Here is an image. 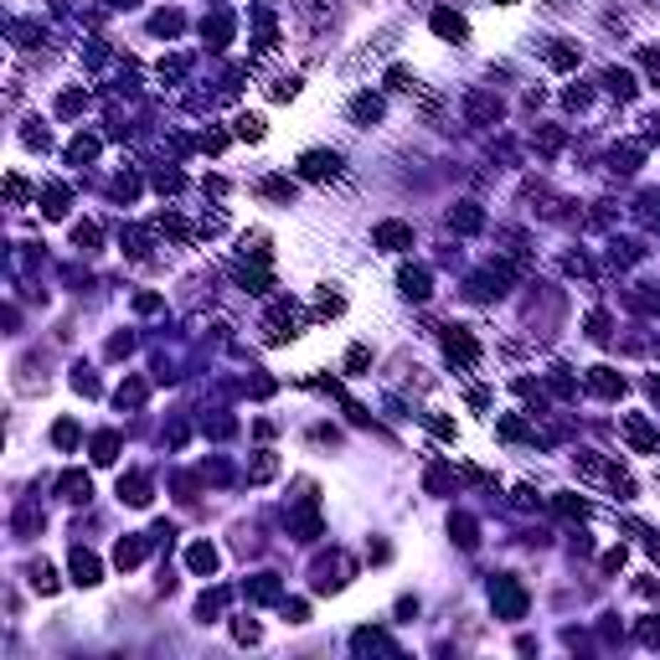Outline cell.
<instances>
[{"label":"cell","mask_w":660,"mask_h":660,"mask_svg":"<svg viewBox=\"0 0 660 660\" xmlns=\"http://www.w3.org/2000/svg\"><path fill=\"white\" fill-rule=\"evenodd\" d=\"M624 433H629V444H634V449H655V444H660V438H655V428L645 423V418H634V413L624 418Z\"/></svg>","instance_id":"52a82bcc"},{"label":"cell","mask_w":660,"mask_h":660,"mask_svg":"<svg viewBox=\"0 0 660 660\" xmlns=\"http://www.w3.org/2000/svg\"><path fill=\"white\" fill-rule=\"evenodd\" d=\"M640 634H645V645H660V624H655V619H650V624H645Z\"/></svg>","instance_id":"4dcf8cb0"},{"label":"cell","mask_w":660,"mask_h":660,"mask_svg":"<svg viewBox=\"0 0 660 660\" xmlns=\"http://www.w3.org/2000/svg\"><path fill=\"white\" fill-rule=\"evenodd\" d=\"M444 351H449L454 361H465V366L480 361V346H475V336H470L465 325H449V330H444Z\"/></svg>","instance_id":"7a4b0ae2"},{"label":"cell","mask_w":660,"mask_h":660,"mask_svg":"<svg viewBox=\"0 0 660 660\" xmlns=\"http://www.w3.org/2000/svg\"><path fill=\"white\" fill-rule=\"evenodd\" d=\"M377 248H387V253L413 248V227H403V222H382V227H377Z\"/></svg>","instance_id":"3957f363"},{"label":"cell","mask_w":660,"mask_h":660,"mask_svg":"<svg viewBox=\"0 0 660 660\" xmlns=\"http://www.w3.org/2000/svg\"><path fill=\"white\" fill-rule=\"evenodd\" d=\"M351 119H356V124H377V119H382V98L361 93L356 103H351Z\"/></svg>","instance_id":"8fae6325"},{"label":"cell","mask_w":660,"mask_h":660,"mask_svg":"<svg viewBox=\"0 0 660 660\" xmlns=\"http://www.w3.org/2000/svg\"><path fill=\"white\" fill-rule=\"evenodd\" d=\"M604 83H609V93L634 98V73H624V68H609V73H604Z\"/></svg>","instance_id":"4fadbf2b"},{"label":"cell","mask_w":660,"mask_h":660,"mask_svg":"<svg viewBox=\"0 0 660 660\" xmlns=\"http://www.w3.org/2000/svg\"><path fill=\"white\" fill-rule=\"evenodd\" d=\"M269 93H274V98H294V93H299V78H279Z\"/></svg>","instance_id":"cb8c5ba5"},{"label":"cell","mask_w":660,"mask_h":660,"mask_svg":"<svg viewBox=\"0 0 660 660\" xmlns=\"http://www.w3.org/2000/svg\"><path fill=\"white\" fill-rule=\"evenodd\" d=\"M433 31L444 36V41H465V16H454V11H433Z\"/></svg>","instance_id":"277c9868"},{"label":"cell","mask_w":660,"mask_h":660,"mask_svg":"<svg viewBox=\"0 0 660 660\" xmlns=\"http://www.w3.org/2000/svg\"><path fill=\"white\" fill-rule=\"evenodd\" d=\"M573 62H578L573 47H552V68H573Z\"/></svg>","instance_id":"484cf974"},{"label":"cell","mask_w":660,"mask_h":660,"mask_svg":"<svg viewBox=\"0 0 660 660\" xmlns=\"http://www.w3.org/2000/svg\"><path fill=\"white\" fill-rule=\"evenodd\" d=\"M73 237H78V243H83V248H93V243H98V227H93V222H83V227H78Z\"/></svg>","instance_id":"4316f807"},{"label":"cell","mask_w":660,"mask_h":660,"mask_svg":"<svg viewBox=\"0 0 660 660\" xmlns=\"http://www.w3.org/2000/svg\"><path fill=\"white\" fill-rule=\"evenodd\" d=\"M140 557H145V547H140V542H119V547H114V562H119V567H135Z\"/></svg>","instance_id":"2e32d148"},{"label":"cell","mask_w":660,"mask_h":660,"mask_svg":"<svg viewBox=\"0 0 660 660\" xmlns=\"http://www.w3.org/2000/svg\"><path fill=\"white\" fill-rule=\"evenodd\" d=\"M449 222H454L459 232H475V227H480V207H475V202H465L459 212H449Z\"/></svg>","instance_id":"9a60e30c"},{"label":"cell","mask_w":660,"mask_h":660,"mask_svg":"<svg viewBox=\"0 0 660 660\" xmlns=\"http://www.w3.org/2000/svg\"><path fill=\"white\" fill-rule=\"evenodd\" d=\"M232 634H237V640H248V645H253V640H258V624H232Z\"/></svg>","instance_id":"f1b7e54d"},{"label":"cell","mask_w":660,"mask_h":660,"mask_svg":"<svg viewBox=\"0 0 660 660\" xmlns=\"http://www.w3.org/2000/svg\"><path fill=\"white\" fill-rule=\"evenodd\" d=\"M73 583H83V588H93V583H98V557H93V552H83V547L73 552Z\"/></svg>","instance_id":"5b68a950"},{"label":"cell","mask_w":660,"mask_h":660,"mask_svg":"<svg viewBox=\"0 0 660 660\" xmlns=\"http://www.w3.org/2000/svg\"><path fill=\"white\" fill-rule=\"evenodd\" d=\"M593 392H599V398H619V392H624V377H619V371H609V366H593Z\"/></svg>","instance_id":"8992f818"},{"label":"cell","mask_w":660,"mask_h":660,"mask_svg":"<svg viewBox=\"0 0 660 660\" xmlns=\"http://www.w3.org/2000/svg\"><path fill=\"white\" fill-rule=\"evenodd\" d=\"M299 175H304V181H325V175H341V155H336V150H310V155L299 160Z\"/></svg>","instance_id":"6da1fadb"},{"label":"cell","mask_w":660,"mask_h":660,"mask_svg":"<svg viewBox=\"0 0 660 660\" xmlns=\"http://www.w3.org/2000/svg\"><path fill=\"white\" fill-rule=\"evenodd\" d=\"M62 495H68V500H88V475H62Z\"/></svg>","instance_id":"e0dca14e"},{"label":"cell","mask_w":660,"mask_h":660,"mask_svg":"<svg viewBox=\"0 0 660 660\" xmlns=\"http://www.w3.org/2000/svg\"><path fill=\"white\" fill-rule=\"evenodd\" d=\"M557 511H567V516H588V500H573V495H562V500H557Z\"/></svg>","instance_id":"d4e9b609"},{"label":"cell","mask_w":660,"mask_h":660,"mask_svg":"<svg viewBox=\"0 0 660 660\" xmlns=\"http://www.w3.org/2000/svg\"><path fill=\"white\" fill-rule=\"evenodd\" d=\"M31 588H36V593H52V588H57V573H52L47 562H41V567H31Z\"/></svg>","instance_id":"d6986e66"},{"label":"cell","mask_w":660,"mask_h":660,"mask_svg":"<svg viewBox=\"0 0 660 660\" xmlns=\"http://www.w3.org/2000/svg\"><path fill=\"white\" fill-rule=\"evenodd\" d=\"M640 62H645V73H650V78H660V52H645Z\"/></svg>","instance_id":"f546056e"},{"label":"cell","mask_w":660,"mask_h":660,"mask_svg":"<svg viewBox=\"0 0 660 660\" xmlns=\"http://www.w3.org/2000/svg\"><path fill=\"white\" fill-rule=\"evenodd\" d=\"M119 500H129V505H145V500H150V480H145V475H129V480H119Z\"/></svg>","instance_id":"ba28073f"},{"label":"cell","mask_w":660,"mask_h":660,"mask_svg":"<svg viewBox=\"0 0 660 660\" xmlns=\"http://www.w3.org/2000/svg\"><path fill=\"white\" fill-rule=\"evenodd\" d=\"M114 454H119V433H98L93 438V459L98 465H114Z\"/></svg>","instance_id":"5bb4252c"},{"label":"cell","mask_w":660,"mask_h":660,"mask_svg":"<svg viewBox=\"0 0 660 660\" xmlns=\"http://www.w3.org/2000/svg\"><path fill=\"white\" fill-rule=\"evenodd\" d=\"M186 562H191V573H212V567H217V547H207V542H196L191 552H186Z\"/></svg>","instance_id":"7c38bea8"},{"label":"cell","mask_w":660,"mask_h":660,"mask_svg":"<svg viewBox=\"0 0 660 660\" xmlns=\"http://www.w3.org/2000/svg\"><path fill=\"white\" fill-rule=\"evenodd\" d=\"M52 438H57L62 449H73V444H78V423H57V428H52Z\"/></svg>","instance_id":"603a6c76"},{"label":"cell","mask_w":660,"mask_h":660,"mask_svg":"<svg viewBox=\"0 0 660 660\" xmlns=\"http://www.w3.org/2000/svg\"><path fill=\"white\" fill-rule=\"evenodd\" d=\"M495 604H500V614H511V619L526 609V599H521V588H516V583H495Z\"/></svg>","instance_id":"9c48e42d"},{"label":"cell","mask_w":660,"mask_h":660,"mask_svg":"<svg viewBox=\"0 0 660 660\" xmlns=\"http://www.w3.org/2000/svg\"><path fill=\"white\" fill-rule=\"evenodd\" d=\"M62 212H68V191L52 186V191H47V217H62Z\"/></svg>","instance_id":"44dd1931"},{"label":"cell","mask_w":660,"mask_h":660,"mask_svg":"<svg viewBox=\"0 0 660 660\" xmlns=\"http://www.w3.org/2000/svg\"><path fill=\"white\" fill-rule=\"evenodd\" d=\"M253 599H258V604L279 599V583H274V578H258V583H253Z\"/></svg>","instance_id":"7402d4cb"},{"label":"cell","mask_w":660,"mask_h":660,"mask_svg":"<svg viewBox=\"0 0 660 660\" xmlns=\"http://www.w3.org/2000/svg\"><path fill=\"white\" fill-rule=\"evenodd\" d=\"M93 155H98V140H83V135H78V140L68 145V160H93Z\"/></svg>","instance_id":"ac0fdd59"},{"label":"cell","mask_w":660,"mask_h":660,"mask_svg":"<svg viewBox=\"0 0 660 660\" xmlns=\"http://www.w3.org/2000/svg\"><path fill=\"white\" fill-rule=\"evenodd\" d=\"M604 567H609V573H619V567H624V547H614V552H604Z\"/></svg>","instance_id":"83f0119b"},{"label":"cell","mask_w":660,"mask_h":660,"mask_svg":"<svg viewBox=\"0 0 660 660\" xmlns=\"http://www.w3.org/2000/svg\"><path fill=\"white\" fill-rule=\"evenodd\" d=\"M237 135H243V140H263V119L258 114H243V119H237Z\"/></svg>","instance_id":"ffe728a7"},{"label":"cell","mask_w":660,"mask_h":660,"mask_svg":"<svg viewBox=\"0 0 660 660\" xmlns=\"http://www.w3.org/2000/svg\"><path fill=\"white\" fill-rule=\"evenodd\" d=\"M403 294L408 299H428V269H403Z\"/></svg>","instance_id":"30bf717a"}]
</instances>
